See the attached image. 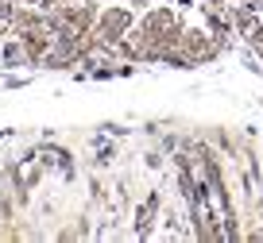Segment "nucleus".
Wrapping results in <instances>:
<instances>
[{
	"instance_id": "obj_10",
	"label": "nucleus",
	"mask_w": 263,
	"mask_h": 243,
	"mask_svg": "<svg viewBox=\"0 0 263 243\" xmlns=\"http://www.w3.org/2000/svg\"><path fill=\"white\" fill-rule=\"evenodd\" d=\"M58 4H74V0H58Z\"/></svg>"
},
{
	"instance_id": "obj_3",
	"label": "nucleus",
	"mask_w": 263,
	"mask_h": 243,
	"mask_svg": "<svg viewBox=\"0 0 263 243\" xmlns=\"http://www.w3.org/2000/svg\"><path fill=\"white\" fill-rule=\"evenodd\" d=\"M20 39H24V50H27V66H43V58H47L54 35H50L47 27H39V31H24Z\"/></svg>"
},
{
	"instance_id": "obj_4",
	"label": "nucleus",
	"mask_w": 263,
	"mask_h": 243,
	"mask_svg": "<svg viewBox=\"0 0 263 243\" xmlns=\"http://www.w3.org/2000/svg\"><path fill=\"white\" fill-rule=\"evenodd\" d=\"M12 35H24V31H39L43 27V8H27V4H16L12 12Z\"/></svg>"
},
{
	"instance_id": "obj_9",
	"label": "nucleus",
	"mask_w": 263,
	"mask_h": 243,
	"mask_svg": "<svg viewBox=\"0 0 263 243\" xmlns=\"http://www.w3.org/2000/svg\"><path fill=\"white\" fill-rule=\"evenodd\" d=\"M4 35H8V24H0V47H4Z\"/></svg>"
},
{
	"instance_id": "obj_2",
	"label": "nucleus",
	"mask_w": 263,
	"mask_h": 243,
	"mask_svg": "<svg viewBox=\"0 0 263 243\" xmlns=\"http://www.w3.org/2000/svg\"><path fill=\"white\" fill-rule=\"evenodd\" d=\"M66 19L74 31H93L97 27V16H101V4L97 0H74V4H62Z\"/></svg>"
},
{
	"instance_id": "obj_6",
	"label": "nucleus",
	"mask_w": 263,
	"mask_h": 243,
	"mask_svg": "<svg viewBox=\"0 0 263 243\" xmlns=\"http://www.w3.org/2000/svg\"><path fill=\"white\" fill-rule=\"evenodd\" d=\"M155 205H159V197H151V201L143 205L140 212H136V228H140V235H147V232H151V220H155Z\"/></svg>"
},
{
	"instance_id": "obj_11",
	"label": "nucleus",
	"mask_w": 263,
	"mask_h": 243,
	"mask_svg": "<svg viewBox=\"0 0 263 243\" xmlns=\"http://www.w3.org/2000/svg\"><path fill=\"white\" fill-rule=\"evenodd\" d=\"M232 4H240V0H232Z\"/></svg>"
},
{
	"instance_id": "obj_7",
	"label": "nucleus",
	"mask_w": 263,
	"mask_h": 243,
	"mask_svg": "<svg viewBox=\"0 0 263 243\" xmlns=\"http://www.w3.org/2000/svg\"><path fill=\"white\" fill-rule=\"evenodd\" d=\"M248 47H252V50H255V54H259V58H263V16H259V24H255V27H252V31H248Z\"/></svg>"
},
{
	"instance_id": "obj_1",
	"label": "nucleus",
	"mask_w": 263,
	"mask_h": 243,
	"mask_svg": "<svg viewBox=\"0 0 263 243\" xmlns=\"http://www.w3.org/2000/svg\"><path fill=\"white\" fill-rule=\"evenodd\" d=\"M132 27H136V8H128V4H108V8H101L93 31L105 43H116V39H124Z\"/></svg>"
},
{
	"instance_id": "obj_8",
	"label": "nucleus",
	"mask_w": 263,
	"mask_h": 243,
	"mask_svg": "<svg viewBox=\"0 0 263 243\" xmlns=\"http://www.w3.org/2000/svg\"><path fill=\"white\" fill-rule=\"evenodd\" d=\"M12 12H16V0H0V24H12Z\"/></svg>"
},
{
	"instance_id": "obj_5",
	"label": "nucleus",
	"mask_w": 263,
	"mask_h": 243,
	"mask_svg": "<svg viewBox=\"0 0 263 243\" xmlns=\"http://www.w3.org/2000/svg\"><path fill=\"white\" fill-rule=\"evenodd\" d=\"M0 62L8 66V70H16V66H27V50H24V39H20V35H12V39L0 47Z\"/></svg>"
}]
</instances>
